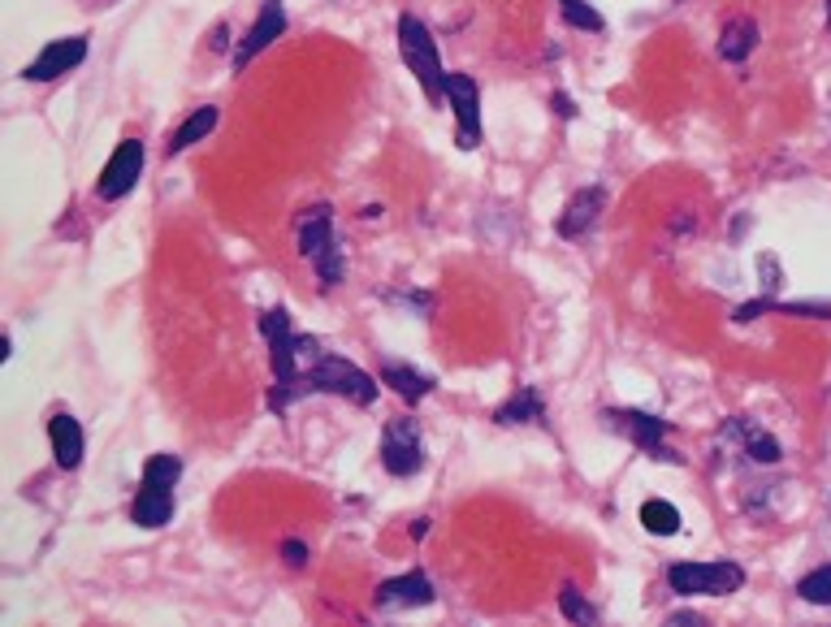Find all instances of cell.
<instances>
[{
  "instance_id": "17",
  "label": "cell",
  "mask_w": 831,
  "mask_h": 627,
  "mask_svg": "<svg viewBox=\"0 0 831 627\" xmlns=\"http://www.w3.org/2000/svg\"><path fill=\"white\" fill-rule=\"evenodd\" d=\"M541 411H546V407H541V394H537L533 385H524V389H515V394L494 411V420L511 428V424H533V420H541Z\"/></svg>"
},
{
  "instance_id": "27",
  "label": "cell",
  "mask_w": 831,
  "mask_h": 627,
  "mask_svg": "<svg viewBox=\"0 0 831 627\" xmlns=\"http://www.w3.org/2000/svg\"><path fill=\"white\" fill-rule=\"evenodd\" d=\"M412 537H416V541H424V537H429V520H416V524H412Z\"/></svg>"
},
{
  "instance_id": "2",
  "label": "cell",
  "mask_w": 831,
  "mask_h": 627,
  "mask_svg": "<svg viewBox=\"0 0 831 627\" xmlns=\"http://www.w3.org/2000/svg\"><path fill=\"white\" fill-rule=\"evenodd\" d=\"M295 239H299V256L317 269L321 286H338L343 282V252L334 243V208L330 204H312L304 208L299 226H295Z\"/></svg>"
},
{
  "instance_id": "8",
  "label": "cell",
  "mask_w": 831,
  "mask_h": 627,
  "mask_svg": "<svg viewBox=\"0 0 831 627\" xmlns=\"http://www.w3.org/2000/svg\"><path fill=\"white\" fill-rule=\"evenodd\" d=\"M446 100L459 126V148L472 152L481 143V87L472 74H446Z\"/></svg>"
},
{
  "instance_id": "28",
  "label": "cell",
  "mask_w": 831,
  "mask_h": 627,
  "mask_svg": "<svg viewBox=\"0 0 831 627\" xmlns=\"http://www.w3.org/2000/svg\"><path fill=\"white\" fill-rule=\"evenodd\" d=\"M828 26H831V0H828Z\"/></svg>"
},
{
  "instance_id": "11",
  "label": "cell",
  "mask_w": 831,
  "mask_h": 627,
  "mask_svg": "<svg viewBox=\"0 0 831 627\" xmlns=\"http://www.w3.org/2000/svg\"><path fill=\"white\" fill-rule=\"evenodd\" d=\"M378 611H416V606H433L437 602V593H433V585H429V576H395V580H386V585H378Z\"/></svg>"
},
{
  "instance_id": "21",
  "label": "cell",
  "mask_w": 831,
  "mask_h": 627,
  "mask_svg": "<svg viewBox=\"0 0 831 627\" xmlns=\"http://www.w3.org/2000/svg\"><path fill=\"white\" fill-rule=\"evenodd\" d=\"M559 611H563V619H572V624H598V611L580 598L576 585H563V589H559Z\"/></svg>"
},
{
  "instance_id": "14",
  "label": "cell",
  "mask_w": 831,
  "mask_h": 627,
  "mask_svg": "<svg viewBox=\"0 0 831 627\" xmlns=\"http://www.w3.org/2000/svg\"><path fill=\"white\" fill-rule=\"evenodd\" d=\"M130 520L139 528H165L174 520V485H156V481H143V489L135 494L130 502Z\"/></svg>"
},
{
  "instance_id": "16",
  "label": "cell",
  "mask_w": 831,
  "mask_h": 627,
  "mask_svg": "<svg viewBox=\"0 0 831 627\" xmlns=\"http://www.w3.org/2000/svg\"><path fill=\"white\" fill-rule=\"evenodd\" d=\"M217 121H221V113H217V104H200L178 130H174V139H169V156H178V152H187L191 143H200L204 135H213L217 130Z\"/></svg>"
},
{
  "instance_id": "9",
  "label": "cell",
  "mask_w": 831,
  "mask_h": 627,
  "mask_svg": "<svg viewBox=\"0 0 831 627\" xmlns=\"http://www.w3.org/2000/svg\"><path fill=\"white\" fill-rule=\"evenodd\" d=\"M82 56H87V35H69V39H52L26 69H22V78H30V82H52V78H61V74H69L74 65H82Z\"/></svg>"
},
{
  "instance_id": "24",
  "label": "cell",
  "mask_w": 831,
  "mask_h": 627,
  "mask_svg": "<svg viewBox=\"0 0 831 627\" xmlns=\"http://www.w3.org/2000/svg\"><path fill=\"white\" fill-rule=\"evenodd\" d=\"M282 554H286V563H291V567H304V563H308V546H304V541H286V546H282Z\"/></svg>"
},
{
  "instance_id": "15",
  "label": "cell",
  "mask_w": 831,
  "mask_h": 627,
  "mask_svg": "<svg viewBox=\"0 0 831 627\" xmlns=\"http://www.w3.org/2000/svg\"><path fill=\"white\" fill-rule=\"evenodd\" d=\"M758 48V22L754 17H732L719 30V56L724 61H745Z\"/></svg>"
},
{
  "instance_id": "23",
  "label": "cell",
  "mask_w": 831,
  "mask_h": 627,
  "mask_svg": "<svg viewBox=\"0 0 831 627\" xmlns=\"http://www.w3.org/2000/svg\"><path fill=\"white\" fill-rule=\"evenodd\" d=\"M143 481H156V485H178V481H182V459H178V455H156V459H148Z\"/></svg>"
},
{
  "instance_id": "29",
  "label": "cell",
  "mask_w": 831,
  "mask_h": 627,
  "mask_svg": "<svg viewBox=\"0 0 831 627\" xmlns=\"http://www.w3.org/2000/svg\"><path fill=\"white\" fill-rule=\"evenodd\" d=\"M828 507H831V494H828Z\"/></svg>"
},
{
  "instance_id": "26",
  "label": "cell",
  "mask_w": 831,
  "mask_h": 627,
  "mask_svg": "<svg viewBox=\"0 0 831 627\" xmlns=\"http://www.w3.org/2000/svg\"><path fill=\"white\" fill-rule=\"evenodd\" d=\"M208 43H213V52H221V48H226V43H230V30H226V26H217V30H213V39H208Z\"/></svg>"
},
{
  "instance_id": "7",
  "label": "cell",
  "mask_w": 831,
  "mask_h": 627,
  "mask_svg": "<svg viewBox=\"0 0 831 627\" xmlns=\"http://www.w3.org/2000/svg\"><path fill=\"white\" fill-rule=\"evenodd\" d=\"M143 165H148L143 143H139V139H122L117 152L108 156L100 182H95V195H100V200H122V195H130L135 182L143 178Z\"/></svg>"
},
{
  "instance_id": "20",
  "label": "cell",
  "mask_w": 831,
  "mask_h": 627,
  "mask_svg": "<svg viewBox=\"0 0 831 627\" xmlns=\"http://www.w3.org/2000/svg\"><path fill=\"white\" fill-rule=\"evenodd\" d=\"M559 13H563V22L576 26V30H602V26H606L602 13H598L589 0H559Z\"/></svg>"
},
{
  "instance_id": "5",
  "label": "cell",
  "mask_w": 831,
  "mask_h": 627,
  "mask_svg": "<svg viewBox=\"0 0 831 627\" xmlns=\"http://www.w3.org/2000/svg\"><path fill=\"white\" fill-rule=\"evenodd\" d=\"M429 463V446H424V433L416 420H391L386 433H382V468L391 476H416L420 468Z\"/></svg>"
},
{
  "instance_id": "4",
  "label": "cell",
  "mask_w": 831,
  "mask_h": 627,
  "mask_svg": "<svg viewBox=\"0 0 831 627\" xmlns=\"http://www.w3.org/2000/svg\"><path fill=\"white\" fill-rule=\"evenodd\" d=\"M667 585L680 598H728L745 585V567L741 563H672L667 567Z\"/></svg>"
},
{
  "instance_id": "13",
  "label": "cell",
  "mask_w": 831,
  "mask_h": 627,
  "mask_svg": "<svg viewBox=\"0 0 831 627\" xmlns=\"http://www.w3.org/2000/svg\"><path fill=\"white\" fill-rule=\"evenodd\" d=\"M48 442H52V455H56V468L61 472H74L82 463V450H87V437H82V424L69 415V411H56L48 420Z\"/></svg>"
},
{
  "instance_id": "3",
  "label": "cell",
  "mask_w": 831,
  "mask_h": 627,
  "mask_svg": "<svg viewBox=\"0 0 831 627\" xmlns=\"http://www.w3.org/2000/svg\"><path fill=\"white\" fill-rule=\"evenodd\" d=\"M399 52H404V65L420 78L424 95L437 104L446 95V69H442V56H437V43H433L429 26L416 13L399 17Z\"/></svg>"
},
{
  "instance_id": "18",
  "label": "cell",
  "mask_w": 831,
  "mask_h": 627,
  "mask_svg": "<svg viewBox=\"0 0 831 627\" xmlns=\"http://www.w3.org/2000/svg\"><path fill=\"white\" fill-rule=\"evenodd\" d=\"M382 381H386L404 402H420V398L433 389V376L416 372L412 363H386V368H382Z\"/></svg>"
},
{
  "instance_id": "25",
  "label": "cell",
  "mask_w": 831,
  "mask_h": 627,
  "mask_svg": "<svg viewBox=\"0 0 831 627\" xmlns=\"http://www.w3.org/2000/svg\"><path fill=\"white\" fill-rule=\"evenodd\" d=\"M550 108H554L559 117H567V121L576 117V104H572V95H563V91H554V95H550Z\"/></svg>"
},
{
  "instance_id": "22",
  "label": "cell",
  "mask_w": 831,
  "mask_h": 627,
  "mask_svg": "<svg viewBox=\"0 0 831 627\" xmlns=\"http://www.w3.org/2000/svg\"><path fill=\"white\" fill-rule=\"evenodd\" d=\"M797 593H802V602H810V606H831V563L819 567V572H810V576L797 585Z\"/></svg>"
},
{
  "instance_id": "6",
  "label": "cell",
  "mask_w": 831,
  "mask_h": 627,
  "mask_svg": "<svg viewBox=\"0 0 831 627\" xmlns=\"http://www.w3.org/2000/svg\"><path fill=\"white\" fill-rule=\"evenodd\" d=\"M606 420V428H615V433H624L628 442H637L650 459H667V463H685V455H676V450H667L663 446V433H667V420H659V415H645V411H606L602 415Z\"/></svg>"
},
{
  "instance_id": "12",
  "label": "cell",
  "mask_w": 831,
  "mask_h": 627,
  "mask_svg": "<svg viewBox=\"0 0 831 627\" xmlns=\"http://www.w3.org/2000/svg\"><path fill=\"white\" fill-rule=\"evenodd\" d=\"M602 208H606V191H602V187L576 191V195L567 200V208L559 213V239H580L585 230H593L598 217H602Z\"/></svg>"
},
{
  "instance_id": "19",
  "label": "cell",
  "mask_w": 831,
  "mask_h": 627,
  "mask_svg": "<svg viewBox=\"0 0 831 627\" xmlns=\"http://www.w3.org/2000/svg\"><path fill=\"white\" fill-rule=\"evenodd\" d=\"M641 524H645L654 537H676V533H680V511H676L672 502H663V498H650V502L641 507Z\"/></svg>"
},
{
  "instance_id": "10",
  "label": "cell",
  "mask_w": 831,
  "mask_h": 627,
  "mask_svg": "<svg viewBox=\"0 0 831 627\" xmlns=\"http://www.w3.org/2000/svg\"><path fill=\"white\" fill-rule=\"evenodd\" d=\"M282 30H286V9H282V0H265V9H260V17H256V26L239 39V48H234V69H243L252 56H260L273 39H282Z\"/></svg>"
},
{
  "instance_id": "1",
  "label": "cell",
  "mask_w": 831,
  "mask_h": 627,
  "mask_svg": "<svg viewBox=\"0 0 831 627\" xmlns=\"http://www.w3.org/2000/svg\"><path fill=\"white\" fill-rule=\"evenodd\" d=\"M304 394H338L347 402L369 407V402H378V381L365 368H356L351 359H338V355L321 350L291 385H273L269 389V411H291Z\"/></svg>"
}]
</instances>
